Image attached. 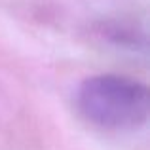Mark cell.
I'll use <instances>...</instances> for the list:
<instances>
[{
	"instance_id": "6da1fadb",
	"label": "cell",
	"mask_w": 150,
	"mask_h": 150,
	"mask_svg": "<svg viewBox=\"0 0 150 150\" xmlns=\"http://www.w3.org/2000/svg\"><path fill=\"white\" fill-rule=\"evenodd\" d=\"M76 106L86 122L106 131H131L146 122L148 88L122 74L86 78L76 93Z\"/></svg>"
}]
</instances>
